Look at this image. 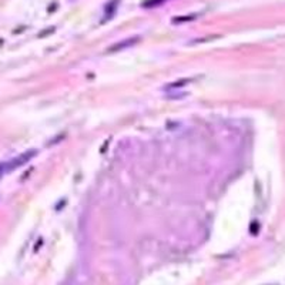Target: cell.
I'll use <instances>...</instances> for the list:
<instances>
[{
	"label": "cell",
	"instance_id": "cell-1",
	"mask_svg": "<svg viewBox=\"0 0 285 285\" xmlns=\"http://www.w3.org/2000/svg\"><path fill=\"white\" fill-rule=\"evenodd\" d=\"M138 38H129L127 41H124V43H118V44H115V47H112V49H109V52H115V50H118V49H124V47H127V44H130V46H133L134 43L137 41Z\"/></svg>",
	"mask_w": 285,
	"mask_h": 285
}]
</instances>
